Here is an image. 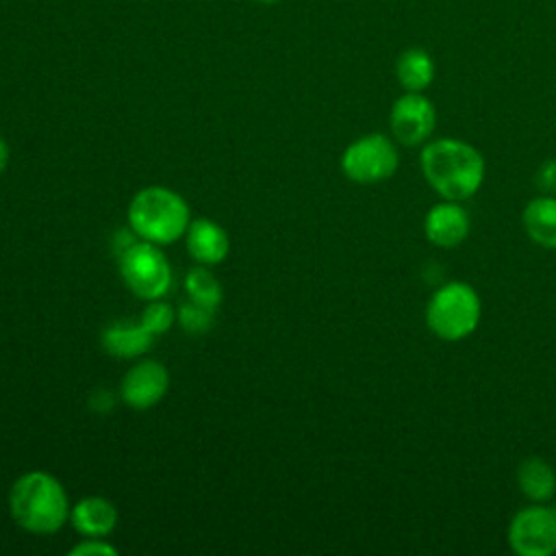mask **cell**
Here are the masks:
<instances>
[{"label":"cell","instance_id":"6da1fadb","mask_svg":"<svg viewBox=\"0 0 556 556\" xmlns=\"http://www.w3.org/2000/svg\"><path fill=\"white\" fill-rule=\"evenodd\" d=\"M419 165L428 185L443 198L463 202L471 198L484 180V159L467 141L443 137L426 141Z\"/></svg>","mask_w":556,"mask_h":556},{"label":"cell","instance_id":"7a4b0ae2","mask_svg":"<svg viewBox=\"0 0 556 556\" xmlns=\"http://www.w3.org/2000/svg\"><path fill=\"white\" fill-rule=\"evenodd\" d=\"M9 510L15 523L35 534L56 532L70 517L63 484L48 471L22 473L9 491Z\"/></svg>","mask_w":556,"mask_h":556},{"label":"cell","instance_id":"3957f363","mask_svg":"<svg viewBox=\"0 0 556 556\" xmlns=\"http://www.w3.org/2000/svg\"><path fill=\"white\" fill-rule=\"evenodd\" d=\"M187 202L167 187L141 189L128 206V224L139 239L167 245L185 237L189 226Z\"/></svg>","mask_w":556,"mask_h":556},{"label":"cell","instance_id":"277c9868","mask_svg":"<svg viewBox=\"0 0 556 556\" xmlns=\"http://www.w3.org/2000/svg\"><path fill=\"white\" fill-rule=\"evenodd\" d=\"M480 313L482 302L478 291L463 280H452L441 285L428 300L426 324L434 337L460 341L478 328Z\"/></svg>","mask_w":556,"mask_h":556},{"label":"cell","instance_id":"5b68a950","mask_svg":"<svg viewBox=\"0 0 556 556\" xmlns=\"http://www.w3.org/2000/svg\"><path fill=\"white\" fill-rule=\"evenodd\" d=\"M119 271L126 287L143 298L159 300L172 285V267L156 243L139 239L119 256Z\"/></svg>","mask_w":556,"mask_h":556},{"label":"cell","instance_id":"8992f818","mask_svg":"<svg viewBox=\"0 0 556 556\" xmlns=\"http://www.w3.org/2000/svg\"><path fill=\"white\" fill-rule=\"evenodd\" d=\"M400 154L395 143L382 132H369L352 141L341 156L343 174L361 185L387 180L395 174Z\"/></svg>","mask_w":556,"mask_h":556},{"label":"cell","instance_id":"52a82bcc","mask_svg":"<svg viewBox=\"0 0 556 556\" xmlns=\"http://www.w3.org/2000/svg\"><path fill=\"white\" fill-rule=\"evenodd\" d=\"M506 539L519 556H552L556 552V510L532 502L513 515Z\"/></svg>","mask_w":556,"mask_h":556},{"label":"cell","instance_id":"ba28073f","mask_svg":"<svg viewBox=\"0 0 556 556\" xmlns=\"http://www.w3.org/2000/svg\"><path fill=\"white\" fill-rule=\"evenodd\" d=\"M391 135L400 146H421L430 139L437 126V109L424 91H404L391 104Z\"/></svg>","mask_w":556,"mask_h":556},{"label":"cell","instance_id":"9c48e42d","mask_svg":"<svg viewBox=\"0 0 556 556\" xmlns=\"http://www.w3.org/2000/svg\"><path fill=\"white\" fill-rule=\"evenodd\" d=\"M169 387V374L159 361H139L122 378V400L132 408H150L163 400Z\"/></svg>","mask_w":556,"mask_h":556},{"label":"cell","instance_id":"30bf717a","mask_svg":"<svg viewBox=\"0 0 556 556\" xmlns=\"http://www.w3.org/2000/svg\"><path fill=\"white\" fill-rule=\"evenodd\" d=\"M471 230V219L469 213L463 208L460 202L454 200H443L426 213L424 219V232L426 239L437 245V248H458Z\"/></svg>","mask_w":556,"mask_h":556},{"label":"cell","instance_id":"8fae6325","mask_svg":"<svg viewBox=\"0 0 556 556\" xmlns=\"http://www.w3.org/2000/svg\"><path fill=\"white\" fill-rule=\"evenodd\" d=\"M187 250L200 265H217L222 263L230 252V239L226 230L206 217L193 219L187 226L185 232Z\"/></svg>","mask_w":556,"mask_h":556},{"label":"cell","instance_id":"7c38bea8","mask_svg":"<svg viewBox=\"0 0 556 556\" xmlns=\"http://www.w3.org/2000/svg\"><path fill=\"white\" fill-rule=\"evenodd\" d=\"M521 224L536 245L556 250V195L541 193L532 198L521 213Z\"/></svg>","mask_w":556,"mask_h":556},{"label":"cell","instance_id":"4fadbf2b","mask_svg":"<svg viewBox=\"0 0 556 556\" xmlns=\"http://www.w3.org/2000/svg\"><path fill=\"white\" fill-rule=\"evenodd\" d=\"M72 526L85 534V536H106L115 523H117V510L115 506L100 495L83 497L72 510H70Z\"/></svg>","mask_w":556,"mask_h":556},{"label":"cell","instance_id":"5bb4252c","mask_svg":"<svg viewBox=\"0 0 556 556\" xmlns=\"http://www.w3.org/2000/svg\"><path fill=\"white\" fill-rule=\"evenodd\" d=\"M152 339L154 337L141 326V321L130 319H117L109 324L102 332L104 350L119 358H132L143 354L150 348Z\"/></svg>","mask_w":556,"mask_h":556},{"label":"cell","instance_id":"9a60e30c","mask_svg":"<svg viewBox=\"0 0 556 556\" xmlns=\"http://www.w3.org/2000/svg\"><path fill=\"white\" fill-rule=\"evenodd\" d=\"M517 486L526 500L545 504L556 495V473L547 460L528 456L517 467Z\"/></svg>","mask_w":556,"mask_h":556},{"label":"cell","instance_id":"2e32d148","mask_svg":"<svg viewBox=\"0 0 556 556\" xmlns=\"http://www.w3.org/2000/svg\"><path fill=\"white\" fill-rule=\"evenodd\" d=\"M395 78L404 91H426L434 80L432 56L417 46L402 50L395 59Z\"/></svg>","mask_w":556,"mask_h":556},{"label":"cell","instance_id":"e0dca14e","mask_svg":"<svg viewBox=\"0 0 556 556\" xmlns=\"http://www.w3.org/2000/svg\"><path fill=\"white\" fill-rule=\"evenodd\" d=\"M185 289L189 293V300L200 302L211 308H217V304L222 302V295H224L219 280L204 265H198L187 271Z\"/></svg>","mask_w":556,"mask_h":556},{"label":"cell","instance_id":"ac0fdd59","mask_svg":"<svg viewBox=\"0 0 556 556\" xmlns=\"http://www.w3.org/2000/svg\"><path fill=\"white\" fill-rule=\"evenodd\" d=\"M180 326L189 332V334H204L211 330L213 321H215V308L204 306L200 302H185L178 313H176Z\"/></svg>","mask_w":556,"mask_h":556},{"label":"cell","instance_id":"d6986e66","mask_svg":"<svg viewBox=\"0 0 556 556\" xmlns=\"http://www.w3.org/2000/svg\"><path fill=\"white\" fill-rule=\"evenodd\" d=\"M174 319H176L174 308L167 302H163L161 298L159 300H148V306L141 311V317H139L141 326L152 337L165 334L174 326Z\"/></svg>","mask_w":556,"mask_h":556},{"label":"cell","instance_id":"ffe728a7","mask_svg":"<svg viewBox=\"0 0 556 556\" xmlns=\"http://www.w3.org/2000/svg\"><path fill=\"white\" fill-rule=\"evenodd\" d=\"M536 187H539L543 193H549V195L556 193V159L545 161V163L539 167V172H536Z\"/></svg>","mask_w":556,"mask_h":556},{"label":"cell","instance_id":"44dd1931","mask_svg":"<svg viewBox=\"0 0 556 556\" xmlns=\"http://www.w3.org/2000/svg\"><path fill=\"white\" fill-rule=\"evenodd\" d=\"M70 554H117V549L109 543H102L98 536H87V541L72 547Z\"/></svg>","mask_w":556,"mask_h":556},{"label":"cell","instance_id":"7402d4cb","mask_svg":"<svg viewBox=\"0 0 556 556\" xmlns=\"http://www.w3.org/2000/svg\"><path fill=\"white\" fill-rule=\"evenodd\" d=\"M7 163H9V148H7V143H4V139L0 137V174L4 172V167H7Z\"/></svg>","mask_w":556,"mask_h":556},{"label":"cell","instance_id":"603a6c76","mask_svg":"<svg viewBox=\"0 0 556 556\" xmlns=\"http://www.w3.org/2000/svg\"><path fill=\"white\" fill-rule=\"evenodd\" d=\"M256 2H263V4H274V2H278V0H256Z\"/></svg>","mask_w":556,"mask_h":556}]
</instances>
